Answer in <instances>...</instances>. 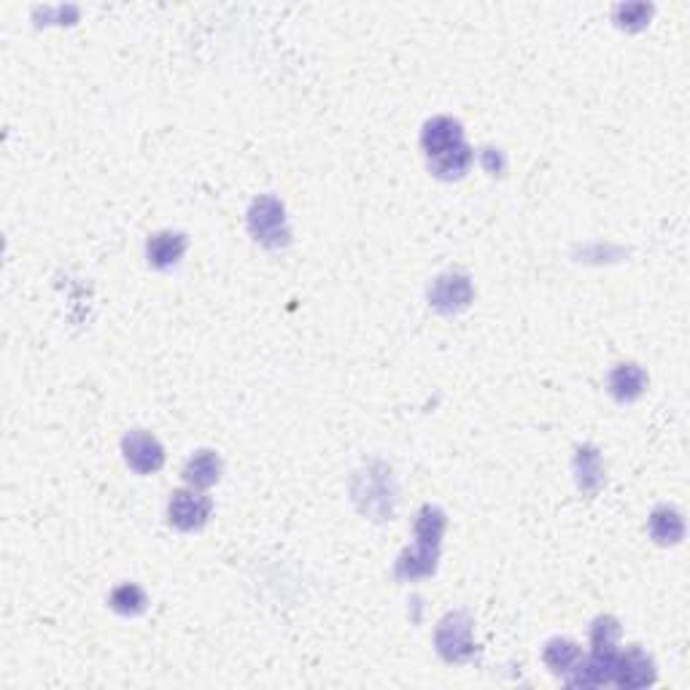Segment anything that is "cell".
Segmentation results:
<instances>
[{
  "label": "cell",
  "mask_w": 690,
  "mask_h": 690,
  "mask_svg": "<svg viewBox=\"0 0 690 690\" xmlns=\"http://www.w3.org/2000/svg\"><path fill=\"white\" fill-rule=\"evenodd\" d=\"M354 499L362 513H367L375 521H386L394 515L397 507V483L391 469L381 461H372L370 467H364L362 472H356L354 478Z\"/></svg>",
  "instance_id": "cell-1"
},
{
  "label": "cell",
  "mask_w": 690,
  "mask_h": 690,
  "mask_svg": "<svg viewBox=\"0 0 690 690\" xmlns=\"http://www.w3.org/2000/svg\"><path fill=\"white\" fill-rule=\"evenodd\" d=\"M248 230L267 248H284L292 240L289 222H286V211L281 200L270 195L257 197L251 208H248Z\"/></svg>",
  "instance_id": "cell-2"
},
{
  "label": "cell",
  "mask_w": 690,
  "mask_h": 690,
  "mask_svg": "<svg viewBox=\"0 0 690 690\" xmlns=\"http://www.w3.org/2000/svg\"><path fill=\"white\" fill-rule=\"evenodd\" d=\"M434 647L448 664H464L475 655V639H472V618L467 612H448L434 631Z\"/></svg>",
  "instance_id": "cell-3"
},
{
  "label": "cell",
  "mask_w": 690,
  "mask_h": 690,
  "mask_svg": "<svg viewBox=\"0 0 690 690\" xmlns=\"http://www.w3.org/2000/svg\"><path fill=\"white\" fill-rule=\"evenodd\" d=\"M168 518L170 526H176L178 531L203 529L211 518V499L197 494L195 488H178L170 494Z\"/></svg>",
  "instance_id": "cell-4"
},
{
  "label": "cell",
  "mask_w": 690,
  "mask_h": 690,
  "mask_svg": "<svg viewBox=\"0 0 690 690\" xmlns=\"http://www.w3.org/2000/svg\"><path fill=\"white\" fill-rule=\"evenodd\" d=\"M122 453L124 461L138 475H151V472H157L165 464V448L160 445V440L151 432H143V429H135V432L124 437Z\"/></svg>",
  "instance_id": "cell-5"
},
{
  "label": "cell",
  "mask_w": 690,
  "mask_h": 690,
  "mask_svg": "<svg viewBox=\"0 0 690 690\" xmlns=\"http://www.w3.org/2000/svg\"><path fill=\"white\" fill-rule=\"evenodd\" d=\"M429 300L440 313H459L472 302V284L469 275L464 273H443L440 278H434L432 289H429Z\"/></svg>",
  "instance_id": "cell-6"
},
{
  "label": "cell",
  "mask_w": 690,
  "mask_h": 690,
  "mask_svg": "<svg viewBox=\"0 0 690 690\" xmlns=\"http://www.w3.org/2000/svg\"><path fill=\"white\" fill-rule=\"evenodd\" d=\"M655 680L653 658L642 650V647H629L626 653H618L615 661V672L612 682H618L620 688H645Z\"/></svg>",
  "instance_id": "cell-7"
},
{
  "label": "cell",
  "mask_w": 690,
  "mask_h": 690,
  "mask_svg": "<svg viewBox=\"0 0 690 690\" xmlns=\"http://www.w3.org/2000/svg\"><path fill=\"white\" fill-rule=\"evenodd\" d=\"M437 558H440V545L426 540H416L413 548H407L405 553L397 558L394 575H397V580H405V583L432 577L434 569H437Z\"/></svg>",
  "instance_id": "cell-8"
},
{
  "label": "cell",
  "mask_w": 690,
  "mask_h": 690,
  "mask_svg": "<svg viewBox=\"0 0 690 690\" xmlns=\"http://www.w3.org/2000/svg\"><path fill=\"white\" fill-rule=\"evenodd\" d=\"M464 143V130L461 124L451 116H434L424 124V133H421V146H424L426 157L434 160V157H443L451 149Z\"/></svg>",
  "instance_id": "cell-9"
},
{
  "label": "cell",
  "mask_w": 690,
  "mask_h": 690,
  "mask_svg": "<svg viewBox=\"0 0 690 690\" xmlns=\"http://www.w3.org/2000/svg\"><path fill=\"white\" fill-rule=\"evenodd\" d=\"M186 240L184 232H157L151 235L149 243H146V257H149V265L157 267V270H168V267L178 265L181 257H184Z\"/></svg>",
  "instance_id": "cell-10"
},
{
  "label": "cell",
  "mask_w": 690,
  "mask_h": 690,
  "mask_svg": "<svg viewBox=\"0 0 690 690\" xmlns=\"http://www.w3.org/2000/svg\"><path fill=\"white\" fill-rule=\"evenodd\" d=\"M647 386V375L639 364H618L612 367L610 378H607V389L618 402H634L642 397V391Z\"/></svg>",
  "instance_id": "cell-11"
},
{
  "label": "cell",
  "mask_w": 690,
  "mask_h": 690,
  "mask_svg": "<svg viewBox=\"0 0 690 690\" xmlns=\"http://www.w3.org/2000/svg\"><path fill=\"white\" fill-rule=\"evenodd\" d=\"M575 478L577 486L585 496H596L599 488L604 486V464L602 453L596 451L593 445H583L575 456Z\"/></svg>",
  "instance_id": "cell-12"
},
{
  "label": "cell",
  "mask_w": 690,
  "mask_h": 690,
  "mask_svg": "<svg viewBox=\"0 0 690 690\" xmlns=\"http://www.w3.org/2000/svg\"><path fill=\"white\" fill-rule=\"evenodd\" d=\"M222 478V459L213 451H197L186 461L184 480L192 488H211Z\"/></svg>",
  "instance_id": "cell-13"
},
{
  "label": "cell",
  "mask_w": 690,
  "mask_h": 690,
  "mask_svg": "<svg viewBox=\"0 0 690 690\" xmlns=\"http://www.w3.org/2000/svg\"><path fill=\"white\" fill-rule=\"evenodd\" d=\"M650 534L658 545H677L685 537L682 515L669 505L655 507L653 515H650Z\"/></svg>",
  "instance_id": "cell-14"
},
{
  "label": "cell",
  "mask_w": 690,
  "mask_h": 690,
  "mask_svg": "<svg viewBox=\"0 0 690 690\" xmlns=\"http://www.w3.org/2000/svg\"><path fill=\"white\" fill-rule=\"evenodd\" d=\"M542 658H545V664H548L550 672L564 674V677H567V674L580 664L583 653H580V647H577L572 639L556 637V639H550L548 645H545Z\"/></svg>",
  "instance_id": "cell-15"
},
{
  "label": "cell",
  "mask_w": 690,
  "mask_h": 690,
  "mask_svg": "<svg viewBox=\"0 0 690 690\" xmlns=\"http://www.w3.org/2000/svg\"><path fill=\"white\" fill-rule=\"evenodd\" d=\"M469 165H472V149H469L467 143H461V146L451 149L443 157L429 160L432 173L440 178H461L469 170Z\"/></svg>",
  "instance_id": "cell-16"
},
{
  "label": "cell",
  "mask_w": 690,
  "mask_h": 690,
  "mask_svg": "<svg viewBox=\"0 0 690 690\" xmlns=\"http://www.w3.org/2000/svg\"><path fill=\"white\" fill-rule=\"evenodd\" d=\"M111 610L119 612V615H141L143 610H146V604H149V599H146V593H143L141 585L135 583H124L119 585V588H114V593H111Z\"/></svg>",
  "instance_id": "cell-17"
},
{
  "label": "cell",
  "mask_w": 690,
  "mask_h": 690,
  "mask_svg": "<svg viewBox=\"0 0 690 690\" xmlns=\"http://www.w3.org/2000/svg\"><path fill=\"white\" fill-rule=\"evenodd\" d=\"M620 623L612 615H602L593 620L591 626V647L593 653H618Z\"/></svg>",
  "instance_id": "cell-18"
},
{
  "label": "cell",
  "mask_w": 690,
  "mask_h": 690,
  "mask_svg": "<svg viewBox=\"0 0 690 690\" xmlns=\"http://www.w3.org/2000/svg\"><path fill=\"white\" fill-rule=\"evenodd\" d=\"M650 14H653V9L645 6V3H629V6H618L615 9V22L620 27H626V30H639V27L647 25Z\"/></svg>",
  "instance_id": "cell-19"
}]
</instances>
